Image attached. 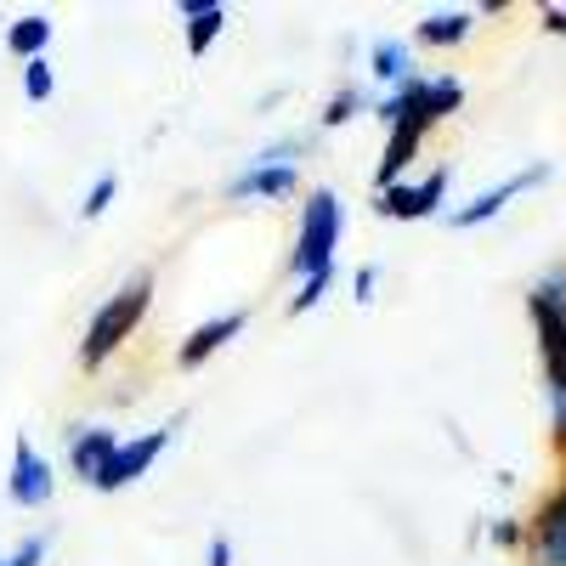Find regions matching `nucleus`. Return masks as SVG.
<instances>
[{
  "label": "nucleus",
  "instance_id": "obj_1",
  "mask_svg": "<svg viewBox=\"0 0 566 566\" xmlns=\"http://www.w3.org/2000/svg\"><path fill=\"white\" fill-rule=\"evenodd\" d=\"M148 301H154V272H136L119 295L103 301V312L85 323V340H80V368H103L130 335L136 323L148 317Z\"/></svg>",
  "mask_w": 566,
  "mask_h": 566
},
{
  "label": "nucleus",
  "instance_id": "obj_2",
  "mask_svg": "<svg viewBox=\"0 0 566 566\" xmlns=\"http://www.w3.org/2000/svg\"><path fill=\"white\" fill-rule=\"evenodd\" d=\"M459 103H464V85L453 80V74H413L408 85H397L391 97L380 103V119H386V130H397V125H413V130H424L431 136L448 114H459Z\"/></svg>",
  "mask_w": 566,
  "mask_h": 566
},
{
  "label": "nucleus",
  "instance_id": "obj_3",
  "mask_svg": "<svg viewBox=\"0 0 566 566\" xmlns=\"http://www.w3.org/2000/svg\"><path fill=\"white\" fill-rule=\"evenodd\" d=\"M527 317L538 335V357H544V380L549 397H566V272H549L527 290Z\"/></svg>",
  "mask_w": 566,
  "mask_h": 566
},
{
  "label": "nucleus",
  "instance_id": "obj_4",
  "mask_svg": "<svg viewBox=\"0 0 566 566\" xmlns=\"http://www.w3.org/2000/svg\"><path fill=\"white\" fill-rule=\"evenodd\" d=\"M340 227H346L340 199L328 193V187H312L306 205H301V239H295V255H290V266L301 272V283H306V277H323V272H335Z\"/></svg>",
  "mask_w": 566,
  "mask_h": 566
},
{
  "label": "nucleus",
  "instance_id": "obj_5",
  "mask_svg": "<svg viewBox=\"0 0 566 566\" xmlns=\"http://www.w3.org/2000/svg\"><path fill=\"white\" fill-rule=\"evenodd\" d=\"M527 560L533 566H566V476L533 510V522H527Z\"/></svg>",
  "mask_w": 566,
  "mask_h": 566
},
{
  "label": "nucleus",
  "instance_id": "obj_6",
  "mask_svg": "<svg viewBox=\"0 0 566 566\" xmlns=\"http://www.w3.org/2000/svg\"><path fill=\"white\" fill-rule=\"evenodd\" d=\"M555 170H549V159H538V165H527V170H515V176H504L499 187H488V193H476V199H470V205H459L453 216H448V227L453 232H470V227H482V221H493L510 199H522L527 193V187H544Z\"/></svg>",
  "mask_w": 566,
  "mask_h": 566
},
{
  "label": "nucleus",
  "instance_id": "obj_7",
  "mask_svg": "<svg viewBox=\"0 0 566 566\" xmlns=\"http://www.w3.org/2000/svg\"><path fill=\"white\" fill-rule=\"evenodd\" d=\"M448 165L431 170L424 181H397V187H380V199H374V210L391 216V221H424V216H437L442 199H448Z\"/></svg>",
  "mask_w": 566,
  "mask_h": 566
},
{
  "label": "nucleus",
  "instance_id": "obj_8",
  "mask_svg": "<svg viewBox=\"0 0 566 566\" xmlns=\"http://www.w3.org/2000/svg\"><path fill=\"white\" fill-rule=\"evenodd\" d=\"M165 448H170V424H159V431H148V437H130V442H119V453L108 459V470H103L97 493H119V488H130L136 476H148L154 459H159Z\"/></svg>",
  "mask_w": 566,
  "mask_h": 566
},
{
  "label": "nucleus",
  "instance_id": "obj_9",
  "mask_svg": "<svg viewBox=\"0 0 566 566\" xmlns=\"http://www.w3.org/2000/svg\"><path fill=\"white\" fill-rule=\"evenodd\" d=\"M52 488H57V482H52V464L29 448V437H18V442H12V482H7L12 504L40 510V504H52Z\"/></svg>",
  "mask_w": 566,
  "mask_h": 566
},
{
  "label": "nucleus",
  "instance_id": "obj_10",
  "mask_svg": "<svg viewBox=\"0 0 566 566\" xmlns=\"http://www.w3.org/2000/svg\"><path fill=\"white\" fill-rule=\"evenodd\" d=\"M114 453H119V437L108 431V424L74 431V442H69V464H74V476H80V482H91V488L103 482V470H108V459H114Z\"/></svg>",
  "mask_w": 566,
  "mask_h": 566
},
{
  "label": "nucleus",
  "instance_id": "obj_11",
  "mask_svg": "<svg viewBox=\"0 0 566 566\" xmlns=\"http://www.w3.org/2000/svg\"><path fill=\"white\" fill-rule=\"evenodd\" d=\"M244 323H250L244 312H221V317H210V323H199V328H193V335H187V340H181V352H176V363H181V368H199V363H210V357H216V352H221V346H227L232 335H244Z\"/></svg>",
  "mask_w": 566,
  "mask_h": 566
},
{
  "label": "nucleus",
  "instance_id": "obj_12",
  "mask_svg": "<svg viewBox=\"0 0 566 566\" xmlns=\"http://www.w3.org/2000/svg\"><path fill=\"white\" fill-rule=\"evenodd\" d=\"M295 165H250L244 176H232L227 181V193L232 199H283V193H295Z\"/></svg>",
  "mask_w": 566,
  "mask_h": 566
},
{
  "label": "nucleus",
  "instance_id": "obj_13",
  "mask_svg": "<svg viewBox=\"0 0 566 566\" xmlns=\"http://www.w3.org/2000/svg\"><path fill=\"white\" fill-rule=\"evenodd\" d=\"M181 18H187V52L205 57L210 45H216V34H221V23H227V12L216 7V0H187Z\"/></svg>",
  "mask_w": 566,
  "mask_h": 566
},
{
  "label": "nucleus",
  "instance_id": "obj_14",
  "mask_svg": "<svg viewBox=\"0 0 566 566\" xmlns=\"http://www.w3.org/2000/svg\"><path fill=\"white\" fill-rule=\"evenodd\" d=\"M45 45H52V18H18L12 29H7V52L12 57H23V63H34V57H45Z\"/></svg>",
  "mask_w": 566,
  "mask_h": 566
},
{
  "label": "nucleus",
  "instance_id": "obj_15",
  "mask_svg": "<svg viewBox=\"0 0 566 566\" xmlns=\"http://www.w3.org/2000/svg\"><path fill=\"white\" fill-rule=\"evenodd\" d=\"M374 80H386L391 91L413 80V57H408L402 40H380V45H374Z\"/></svg>",
  "mask_w": 566,
  "mask_h": 566
},
{
  "label": "nucleus",
  "instance_id": "obj_16",
  "mask_svg": "<svg viewBox=\"0 0 566 566\" xmlns=\"http://www.w3.org/2000/svg\"><path fill=\"white\" fill-rule=\"evenodd\" d=\"M470 29H476V12H437V18L419 23V40L424 45H459Z\"/></svg>",
  "mask_w": 566,
  "mask_h": 566
},
{
  "label": "nucleus",
  "instance_id": "obj_17",
  "mask_svg": "<svg viewBox=\"0 0 566 566\" xmlns=\"http://www.w3.org/2000/svg\"><path fill=\"white\" fill-rule=\"evenodd\" d=\"M114 193H119V176H97V181H91V193H85V205H80V221H97V216H108Z\"/></svg>",
  "mask_w": 566,
  "mask_h": 566
},
{
  "label": "nucleus",
  "instance_id": "obj_18",
  "mask_svg": "<svg viewBox=\"0 0 566 566\" xmlns=\"http://www.w3.org/2000/svg\"><path fill=\"white\" fill-rule=\"evenodd\" d=\"M52 91H57V80H52V63H45V57L23 63V97H29V103H45Z\"/></svg>",
  "mask_w": 566,
  "mask_h": 566
},
{
  "label": "nucleus",
  "instance_id": "obj_19",
  "mask_svg": "<svg viewBox=\"0 0 566 566\" xmlns=\"http://www.w3.org/2000/svg\"><path fill=\"white\" fill-rule=\"evenodd\" d=\"M328 283H335V272H323V277H306V283H301V295L290 301V312H295V317H301V312H312V306H317V301L328 295Z\"/></svg>",
  "mask_w": 566,
  "mask_h": 566
},
{
  "label": "nucleus",
  "instance_id": "obj_20",
  "mask_svg": "<svg viewBox=\"0 0 566 566\" xmlns=\"http://www.w3.org/2000/svg\"><path fill=\"white\" fill-rule=\"evenodd\" d=\"M357 108H363V91H340V97H335V103L323 108V125L335 130V125H346V119H352Z\"/></svg>",
  "mask_w": 566,
  "mask_h": 566
},
{
  "label": "nucleus",
  "instance_id": "obj_21",
  "mask_svg": "<svg viewBox=\"0 0 566 566\" xmlns=\"http://www.w3.org/2000/svg\"><path fill=\"white\" fill-rule=\"evenodd\" d=\"M40 560H45V533H40V538H23L0 566H40Z\"/></svg>",
  "mask_w": 566,
  "mask_h": 566
},
{
  "label": "nucleus",
  "instance_id": "obj_22",
  "mask_svg": "<svg viewBox=\"0 0 566 566\" xmlns=\"http://www.w3.org/2000/svg\"><path fill=\"white\" fill-rule=\"evenodd\" d=\"M493 544H499V549L527 544V527H522V522H510V515H504V522H493Z\"/></svg>",
  "mask_w": 566,
  "mask_h": 566
},
{
  "label": "nucleus",
  "instance_id": "obj_23",
  "mask_svg": "<svg viewBox=\"0 0 566 566\" xmlns=\"http://www.w3.org/2000/svg\"><path fill=\"white\" fill-rule=\"evenodd\" d=\"M549 419H555V448L566 453V397H549Z\"/></svg>",
  "mask_w": 566,
  "mask_h": 566
},
{
  "label": "nucleus",
  "instance_id": "obj_24",
  "mask_svg": "<svg viewBox=\"0 0 566 566\" xmlns=\"http://www.w3.org/2000/svg\"><path fill=\"white\" fill-rule=\"evenodd\" d=\"M374 283H380V272H374V266H363V272H357V283H352V290H357V301H363V306L374 301Z\"/></svg>",
  "mask_w": 566,
  "mask_h": 566
},
{
  "label": "nucleus",
  "instance_id": "obj_25",
  "mask_svg": "<svg viewBox=\"0 0 566 566\" xmlns=\"http://www.w3.org/2000/svg\"><path fill=\"white\" fill-rule=\"evenodd\" d=\"M205 566H232V544H227V538H210V555H205Z\"/></svg>",
  "mask_w": 566,
  "mask_h": 566
},
{
  "label": "nucleus",
  "instance_id": "obj_26",
  "mask_svg": "<svg viewBox=\"0 0 566 566\" xmlns=\"http://www.w3.org/2000/svg\"><path fill=\"white\" fill-rule=\"evenodd\" d=\"M544 29H549V34H566V12H560V7H544Z\"/></svg>",
  "mask_w": 566,
  "mask_h": 566
}]
</instances>
